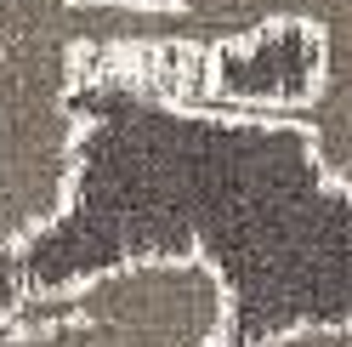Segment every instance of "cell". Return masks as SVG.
Wrapping results in <instances>:
<instances>
[{
	"instance_id": "1",
	"label": "cell",
	"mask_w": 352,
	"mask_h": 347,
	"mask_svg": "<svg viewBox=\"0 0 352 347\" xmlns=\"http://www.w3.org/2000/svg\"><path fill=\"white\" fill-rule=\"evenodd\" d=\"M85 74L290 137L313 182L352 205V0H97Z\"/></svg>"
},
{
	"instance_id": "2",
	"label": "cell",
	"mask_w": 352,
	"mask_h": 347,
	"mask_svg": "<svg viewBox=\"0 0 352 347\" xmlns=\"http://www.w3.org/2000/svg\"><path fill=\"white\" fill-rule=\"evenodd\" d=\"M97 0H0V240L23 251L74 200Z\"/></svg>"
},
{
	"instance_id": "3",
	"label": "cell",
	"mask_w": 352,
	"mask_h": 347,
	"mask_svg": "<svg viewBox=\"0 0 352 347\" xmlns=\"http://www.w3.org/2000/svg\"><path fill=\"white\" fill-rule=\"evenodd\" d=\"M239 285L210 251H137L63 285H23L12 347H233Z\"/></svg>"
},
{
	"instance_id": "4",
	"label": "cell",
	"mask_w": 352,
	"mask_h": 347,
	"mask_svg": "<svg viewBox=\"0 0 352 347\" xmlns=\"http://www.w3.org/2000/svg\"><path fill=\"white\" fill-rule=\"evenodd\" d=\"M261 347H352V313H318V319H284L273 324Z\"/></svg>"
},
{
	"instance_id": "5",
	"label": "cell",
	"mask_w": 352,
	"mask_h": 347,
	"mask_svg": "<svg viewBox=\"0 0 352 347\" xmlns=\"http://www.w3.org/2000/svg\"><path fill=\"white\" fill-rule=\"evenodd\" d=\"M17 302H23V256H17V245L0 240V347H12Z\"/></svg>"
}]
</instances>
